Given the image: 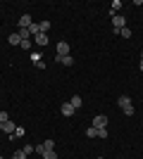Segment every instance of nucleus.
I'll return each mask as SVG.
<instances>
[{
	"label": "nucleus",
	"mask_w": 143,
	"mask_h": 159,
	"mask_svg": "<svg viewBox=\"0 0 143 159\" xmlns=\"http://www.w3.org/2000/svg\"><path fill=\"white\" fill-rule=\"evenodd\" d=\"M117 105H119V109H122L126 116H134V105H131V98H129V95H122V98L117 100Z\"/></svg>",
	"instance_id": "obj_1"
},
{
	"label": "nucleus",
	"mask_w": 143,
	"mask_h": 159,
	"mask_svg": "<svg viewBox=\"0 0 143 159\" xmlns=\"http://www.w3.org/2000/svg\"><path fill=\"white\" fill-rule=\"evenodd\" d=\"M107 121H110V119L105 116V114H98V116L91 121V126H93V128H107Z\"/></svg>",
	"instance_id": "obj_2"
},
{
	"label": "nucleus",
	"mask_w": 143,
	"mask_h": 159,
	"mask_svg": "<svg viewBox=\"0 0 143 159\" xmlns=\"http://www.w3.org/2000/svg\"><path fill=\"white\" fill-rule=\"evenodd\" d=\"M57 55H60V57H64V55H72V48H69L67 40H60V43H57Z\"/></svg>",
	"instance_id": "obj_3"
},
{
	"label": "nucleus",
	"mask_w": 143,
	"mask_h": 159,
	"mask_svg": "<svg viewBox=\"0 0 143 159\" xmlns=\"http://www.w3.org/2000/svg\"><path fill=\"white\" fill-rule=\"evenodd\" d=\"M124 24H126V21H124V17H119V14H115V17H112V29H115V33L122 31Z\"/></svg>",
	"instance_id": "obj_4"
},
{
	"label": "nucleus",
	"mask_w": 143,
	"mask_h": 159,
	"mask_svg": "<svg viewBox=\"0 0 143 159\" xmlns=\"http://www.w3.org/2000/svg\"><path fill=\"white\" fill-rule=\"evenodd\" d=\"M55 62H57V64H62V66H72V64H74V57H72V55H64V57L55 55Z\"/></svg>",
	"instance_id": "obj_5"
},
{
	"label": "nucleus",
	"mask_w": 143,
	"mask_h": 159,
	"mask_svg": "<svg viewBox=\"0 0 143 159\" xmlns=\"http://www.w3.org/2000/svg\"><path fill=\"white\" fill-rule=\"evenodd\" d=\"M74 107H72V102H62V107H60V114L62 116H74Z\"/></svg>",
	"instance_id": "obj_6"
},
{
	"label": "nucleus",
	"mask_w": 143,
	"mask_h": 159,
	"mask_svg": "<svg viewBox=\"0 0 143 159\" xmlns=\"http://www.w3.org/2000/svg\"><path fill=\"white\" fill-rule=\"evenodd\" d=\"M31 24H34L31 14H21V17H19V29H29Z\"/></svg>",
	"instance_id": "obj_7"
},
{
	"label": "nucleus",
	"mask_w": 143,
	"mask_h": 159,
	"mask_svg": "<svg viewBox=\"0 0 143 159\" xmlns=\"http://www.w3.org/2000/svg\"><path fill=\"white\" fill-rule=\"evenodd\" d=\"M34 43L36 45H48V33H38V36H34Z\"/></svg>",
	"instance_id": "obj_8"
},
{
	"label": "nucleus",
	"mask_w": 143,
	"mask_h": 159,
	"mask_svg": "<svg viewBox=\"0 0 143 159\" xmlns=\"http://www.w3.org/2000/svg\"><path fill=\"white\" fill-rule=\"evenodd\" d=\"M14 128H17L14 121H5V124H2V131H5L7 135H14Z\"/></svg>",
	"instance_id": "obj_9"
},
{
	"label": "nucleus",
	"mask_w": 143,
	"mask_h": 159,
	"mask_svg": "<svg viewBox=\"0 0 143 159\" xmlns=\"http://www.w3.org/2000/svg\"><path fill=\"white\" fill-rule=\"evenodd\" d=\"M7 40H10V45H21V36H19L17 31L10 33V38H7Z\"/></svg>",
	"instance_id": "obj_10"
},
{
	"label": "nucleus",
	"mask_w": 143,
	"mask_h": 159,
	"mask_svg": "<svg viewBox=\"0 0 143 159\" xmlns=\"http://www.w3.org/2000/svg\"><path fill=\"white\" fill-rule=\"evenodd\" d=\"M69 102H72V107H74V109H79V107L83 105V100H81V95H72V100H69Z\"/></svg>",
	"instance_id": "obj_11"
},
{
	"label": "nucleus",
	"mask_w": 143,
	"mask_h": 159,
	"mask_svg": "<svg viewBox=\"0 0 143 159\" xmlns=\"http://www.w3.org/2000/svg\"><path fill=\"white\" fill-rule=\"evenodd\" d=\"M119 7H122V2H119V0H115V2L110 5V17H115V14H117V10H119Z\"/></svg>",
	"instance_id": "obj_12"
},
{
	"label": "nucleus",
	"mask_w": 143,
	"mask_h": 159,
	"mask_svg": "<svg viewBox=\"0 0 143 159\" xmlns=\"http://www.w3.org/2000/svg\"><path fill=\"white\" fill-rule=\"evenodd\" d=\"M117 36H122V38H131V29H129V26H124L122 31L117 33Z\"/></svg>",
	"instance_id": "obj_13"
},
{
	"label": "nucleus",
	"mask_w": 143,
	"mask_h": 159,
	"mask_svg": "<svg viewBox=\"0 0 143 159\" xmlns=\"http://www.w3.org/2000/svg\"><path fill=\"white\" fill-rule=\"evenodd\" d=\"M38 29H41V33H48V31H50V21H41Z\"/></svg>",
	"instance_id": "obj_14"
},
{
	"label": "nucleus",
	"mask_w": 143,
	"mask_h": 159,
	"mask_svg": "<svg viewBox=\"0 0 143 159\" xmlns=\"http://www.w3.org/2000/svg\"><path fill=\"white\" fill-rule=\"evenodd\" d=\"M43 159H57L55 150H45V152H43Z\"/></svg>",
	"instance_id": "obj_15"
},
{
	"label": "nucleus",
	"mask_w": 143,
	"mask_h": 159,
	"mask_svg": "<svg viewBox=\"0 0 143 159\" xmlns=\"http://www.w3.org/2000/svg\"><path fill=\"white\" fill-rule=\"evenodd\" d=\"M19 48H24V50H31V48H34V40L29 38V40H21V45Z\"/></svg>",
	"instance_id": "obj_16"
},
{
	"label": "nucleus",
	"mask_w": 143,
	"mask_h": 159,
	"mask_svg": "<svg viewBox=\"0 0 143 159\" xmlns=\"http://www.w3.org/2000/svg\"><path fill=\"white\" fill-rule=\"evenodd\" d=\"M24 133H26L24 126H17V128H14V138H24Z\"/></svg>",
	"instance_id": "obj_17"
},
{
	"label": "nucleus",
	"mask_w": 143,
	"mask_h": 159,
	"mask_svg": "<svg viewBox=\"0 0 143 159\" xmlns=\"http://www.w3.org/2000/svg\"><path fill=\"white\" fill-rule=\"evenodd\" d=\"M86 135H88V138H98V128L88 126V131H86Z\"/></svg>",
	"instance_id": "obj_18"
},
{
	"label": "nucleus",
	"mask_w": 143,
	"mask_h": 159,
	"mask_svg": "<svg viewBox=\"0 0 143 159\" xmlns=\"http://www.w3.org/2000/svg\"><path fill=\"white\" fill-rule=\"evenodd\" d=\"M21 150H24V154H34L36 152V145H24Z\"/></svg>",
	"instance_id": "obj_19"
},
{
	"label": "nucleus",
	"mask_w": 143,
	"mask_h": 159,
	"mask_svg": "<svg viewBox=\"0 0 143 159\" xmlns=\"http://www.w3.org/2000/svg\"><path fill=\"white\" fill-rule=\"evenodd\" d=\"M12 159H26V154H24V150H14Z\"/></svg>",
	"instance_id": "obj_20"
},
{
	"label": "nucleus",
	"mask_w": 143,
	"mask_h": 159,
	"mask_svg": "<svg viewBox=\"0 0 143 159\" xmlns=\"http://www.w3.org/2000/svg\"><path fill=\"white\" fill-rule=\"evenodd\" d=\"M43 147H45V150H55V140H45Z\"/></svg>",
	"instance_id": "obj_21"
},
{
	"label": "nucleus",
	"mask_w": 143,
	"mask_h": 159,
	"mask_svg": "<svg viewBox=\"0 0 143 159\" xmlns=\"http://www.w3.org/2000/svg\"><path fill=\"white\" fill-rule=\"evenodd\" d=\"M31 62H34V64H36V62H41V52H31Z\"/></svg>",
	"instance_id": "obj_22"
},
{
	"label": "nucleus",
	"mask_w": 143,
	"mask_h": 159,
	"mask_svg": "<svg viewBox=\"0 0 143 159\" xmlns=\"http://www.w3.org/2000/svg\"><path fill=\"white\" fill-rule=\"evenodd\" d=\"M5 121H10V116H7V112H0V124H5Z\"/></svg>",
	"instance_id": "obj_23"
},
{
	"label": "nucleus",
	"mask_w": 143,
	"mask_h": 159,
	"mask_svg": "<svg viewBox=\"0 0 143 159\" xmlns=\"http://www.w3.org/2000/svg\"><path fill=\"white\" fill-rule=\"evenodd\" d=\"M43 152H45V147H43V143H41V145H36V154H41V157H43Z\"/></svg>",
	"instance_id": "obj_24"
},
{
	"label": "nucleus",
	"mask_w": 143,
	"mask_h": 159,
	"mask_svg": "<svg viewBox=\"0 0 143 159\" xmlns=\"http://www.w3.org/2000/svg\"><path fill=\"white\" fill-rule=\"evenodd\" d=\"M138 69H141V71H143V60H141V64H138Z\"/></svg>",
	"instance_id": "obj_25"
},
{
	"label": "nucleus",
	"mask_w": 143,
	"mask_h": 159,
	"mask_svg": "<svg viewBox=\"0 0 143 159\" xmlns=\"http://www.w3.org/2000/svg\"><path fill=\"white\" fill-rule=\"evenodd\" d=\"M0 131H2V124H0Z\"/></svg>",
	"instance_id": "obj_26"
},
{
	"label": "nucleus",
	"mask_w": 143,
	"mask_h": 159,
	"mask_svg": "<svg viewBox=\"0 0 143 159\" xmlns=\"http://www.w3.org/2000/svg\"><path fill=\"white\" fill-rule=\"evenodd\" d=\"M141 60H143V52H141Z\"/></svg>",
	"instance_id": "obj_27"
},
{
	"label": "nucleus",
	"mask_w": 143,
	"mask_h": 159,
	"mask_svg": "<svg viewBox=\"0 0 143 159\" xmlns=\"http://www.w3.org/2000/svg\"><path fill=\"white\" fill-rule=\"evenodd\" d=\"M98 159H105V157H98Z\"/></svg>",
	"instance_id": "obj_28"
},
{
	"label": "nucleus",
	"mask_w": 143,
	"mask_h": 159,
	"mask_svg": "<svg viewBox=\"0 0 143 159\" xmlns=\"http://www.w3.org/2000/svg\"><path fill=\"white\" fill-rule=\"evenodd\" d=\"M0 159H2V157H0Z\"/></svg>",
	"instance_id": "obj_29"
}]
</instances>
